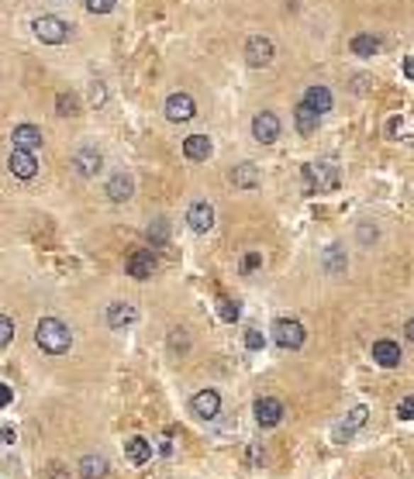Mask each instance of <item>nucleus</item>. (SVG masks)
Returning <instances> with one entry per match:
<instances>
[{"instance_id": "obj_34", "label": "nucleus", "mask_w": 414, "mask_h": 479, "mask_svg": "<svg viewBox=\"0 0 414 479\" xmlns=\"http://www.w3.org/2000/svg\"><path fill=\"white\" fill-rule=\"evenodd\" d=\"M262 345H266V338L259 335L256 328H249V331H245V348H249V352H259Z\"/></svg>"}, {"instance_id": "obj_31", "label": "nucleus", "mask_w": 414, "mask_h": 479, "mask_svg": "<svg viewBox=\"0 0 414 479\" xmlns=\"http://www.w3.org/2000/svg\"><path fill=\"white\" fill-rule=\"evenodd\" d=\"M11 342H14V321L7 314H0V348H7Z\"/></svg>"}, {"instance_id": "obj_20", "label": "nucleus", "mask_w": 414, "mask_h": 479, "mask_svg": "<svg viewBox=\"0 0 414 479\" xmlns=\"http://www.w3.org/2000/svg\"><path fill=\"white\" fill-rule=\"evenodd\" d=\"M366 414H369L366 407H352V410H349V417H345V421L335 427V442H345V438H352V434H356V431L366 425Z\"/></svg>"}, {"instance_id": "obj_10", "label": "nucleus", "mask_w": 414, "mask_h": 479, "mask_svg": "<svg viewBox=\"0 0 414 479\" xmlns=\"http://www.w3.org/2000/svg\"><path fill=\"white\" fill-rule=\"evenodd\" d=\"M7 169H11L18 180H31V176L38 173V159H35V152H28V149H11Z\"/></svg>"}, {"instance_id": "obj_21", "label": "nucleus", "mask_w": 414, "mask_h": 479, "mask_svg": "<svg viewBox=\"0 0 414 479\" xmlns=\"http://www.w3.org/2000/svg\"><path fill=\"white\" fill-rule=\"evenodd\" d=\"M125 455H128L135 466H145L152 458V442L149 438H128L125 442Z\"/></svg>"}, {"instance_id": "obj_8", "label": "nucleus", "mask_w": 414, "mask_h": 479, "mask_svg": "<svg viewBox=\"0 0 414 479\" xmlns=\"http://www.w3.org/2000/svg\"><path fill=\"white\" fill-rule=\"evenodd\" d=\"M273 42L266 38V35H252L249 42H245V62L249 66H256V69H262V66H269L273 62Z\"/></svg>"}, {"instance_id": "obj_28", "label": "nucleus", "mask_w": 414, "mask_h": 479, "mask_svg": "<svg viewBox=\"0 0 414 479\" xmlns=\"http://www.w3.org/2000/svg\"><path fill=\"white\" fill-rule=\"evenodd\" d=\"M145 235H149L152 245H166V241H169V221H166V217H155Z\"/></svg>"}, {"instance_id": "obj_9", "label": "nucleus", "mask_w": 414, "mask_h": 479, "mask_svg": "<svg viewBox=\"0 0 414 479\" xmlns=\"http://www.w3.org/2000/svg\"><path fill=\"white\" fill-rule=\"evenodd\" d=\"M252 410H256L259 427H276L280 421H284V403H280L276 397H259Z\"/></svg>"}, {"instance_id": "obj_18", "label": "nucleus", "mask_w": 414, "mask_h": 479, "mask_svg": "<svg viewBox=\"0 0 414 479\" xmlns=\"http://www.w3.org/2000/svg\"><path fill=\"white\" fill-rule=\"evenodd\" d=\"M131 193H135V180H131L128 173H114V176L107 180V197H111L114 204L131 200Z\"/></svg>"}, {"instance_id": "obj_39", "label": "nucleus", "mask_w": 414, "mask_h": 479, "mask_svg": "<svg viewBox=\"0 0 414 479\" xmlns=\"http://www.w3.org/2000/svg\"><path fill=\"white\" fill-rule=\"evenodd\" d=\"M11 400H14V390H11L7 383H0V407H7Z\"/></svg>"}, {"instance_id": "obj_7", "label": "nucleus", "mask_w": 414, "mask_h": 479, "mask_svg": "<svg viewBox=\"0 0 414 479\" xmlns=\"http://www.w3.org/2000/svg\"><path fill=\"white\" fill-rule=\"evenodd\" d=\"M252 138L262 142V145H273L280 138V117L273 110H259L256 117H252Z\"/></svg>"}, {"instance_id": "obj_19", "label": "nucleus", "mask_w": 414, "mask_h": 479, "mask_svg": "<svg viewBox=\"0 0 414 479\" xmlns=\"http://www.w3.org/2000/svg\"><path fill=\"white\" fill-rule=\"evenodd\" d=\"M11 142H14V149L35 152V149L42 145V128H35V125H18V128L11 132Z\"/></svg>"}, {"instance_id": "obj_5", "label": "nucleus", "mask_w": 414, "mask_h": 479, "mask_svg": "<svg viewBox=\"0 0 414 479\" xmlns=\"http://www.w3.org/2000/svg\"><path fill=\"white\" fill-rule=\"evenodd\" d=\"M166 121H173V125H183V121H190L194 114H197V104H194V97L190 93H169L166 97Z\"/></svg>"}, {"instance_id": "obj_35", "label": "nucleus", "mask_w": 414, "mask_h": 479, "mask_svg": "<svg viewBox=\"0 0 414 479\" xmlns=\"http://www.w3.org/2000/svg\"><path fill=\"white\" fill-rule=\"evenodd\" d=\"M397 417H401V421H411L414 417V397H408V400H401V403H397Z\"/></svg>"}, {"instance_id": "obj_4", "label": "nucleus", "mask_w": 414, "mask_h": 479, "mask_svg": "<svg viewBox=\"0 0 414 479\" xmlns=\"http://www.w3.org/2000/svg\"><path fill=\"white\" fill-rule=\"evenodd\" d=\"M304 338H308V331H304V324L293 318H280L276 324H273V342L280 348H301L304 345Z\"/></svg>"}, {"instance_id": "obj_38", "label": "nucleus", "mask_w": 414, "mask_h": 479, "mask_svg": "<svg viewBox=\"0 0 414 479\" xmlns=\"http://www.w3.org/2000/svg\"><path fill=\"white\" fill-rule=\"evenodd\" d=\"M14 442H18L14 427H0V445H14Z\"/></svg>"}, {"instance_id": "obj_30", "label": "nucleus", "mask_w": 414, "mask_h": 479, "mask_svg": "<svg viewBox=\"0 0 414 479\" xmlns=\"http://www.w3.org/2000/svg\"><path fill=\"white\" fill-rule=\"evenodd\" d=\"M218 314H221V321H238V314H242V307L235 304V300H218Z\"/></svg>"}, {"instance_id": "obj_40", "label": "nucleus", "mask_w": 414, "mask_h": 479, "mask_svg": "<svg viewBox=\"0 0 414 479\" xmlns=\"http://www.w3.org/2000/svg\"><path fill=\"white\" fill-rule=\"evenodd\" d=\"M404 76L414 83V59H404Z\"/></svg>"}, {"instance_id": "obj_22", "label": "nucleus", "mask_w": 414, "mask_h": 479, "mask_svg": "<svg viewBox=\"0 0 414 479\" xmlns=\"http://www.w3.org/2000/svg\"><path fill=\"white\" fill-rule=\"evenodd\" d=\"M293 121H297V132L301 134H314L318 132V125H321V114H314L304 100L297 104V110H293Z\"/></svg>"}, {"instance_id": "obj_27", "label": "nucleus", "mask_w": 414, "mask_h": 479, "mask_svg": "<svg viewBox=\"0 0 414 479\" xmlns=\"http://www.w3.org/2000/svg\"><path fill=\"white\" fill-rule=\"evenodd\" d=\"M55 114H59V117H77L79 114L77 93H59V97H55Z\"/></svg>"}, {"instance_id": "obj_26", "label": "nucleus", "mask_w": 414, "mask_h": 479, "mask_svg": "<svg viewBox=\"0 0 414 479\" xmlns=\"http://www.w3.org/2000/svg\"><path fill=\"white\" fill-rule=\"evenodd\" d=\"M380 52V38H373V35H356L352 38V55H359V59H369V55Z\"/></svg>"}, {"instance_id": "obj_29", "label": "nucleus", "mask_w": 414, "mask_h": 479, "mask_svg": "<svg viewBox=\"0 0 414 479\" xmlns=\"http://www.w3.org/2000/svg\"><path fill=\"white\" fill-rule=\"evenodd\" d=\"M242 462H245L249 469H262V462H266V452H262V445H259V442L245 445V452H242Z\"/></svg>"}, {"instance_id": "obj_24", "label": "nucleus", "mask_w": 414, "mask_h": 479, "mask_svg": "<svg viewBox=\"0 0 414 479\" xmlns=\"http://www.w3.org/2000/svg\"><path fill=\"white\" fill-rule=\"evenodd\" d=\"M232 183H235V187H242V190L259 187V169H256V162H242V166H235V169H232Z\"/></svg>"}, {"instance_id": "obj_1", "label": "nucleus", "mask_w": 414, "mask_h": 479, "mask_svg": "<svg viewBox=\"0 0 414 479\" xmlns=\"http://www.w3.org/2000/svg\"><path fill=\"white\" fill-rule=\"evenodd\" d=\"M35 345L42 348V352H49V355H66L69 345H73V331H69L66 321L42 318L35 324Z\"/></svg>"}, {"instance_id": "obj_2", "label": "nucleus", "mask_w": 414, "mask_h": 479, "mask_svg": "<svg viewBox=\"0 0 414 479\" xmlns=\"http://www.w3.org/2000/svg\"><path fill=\"white\" fill-rule=\"evenodd\" d=\"M338 187V166L335 162H310L304 166V193H325Z\"/></svg>"}, {"instance_id": "obj_14", "label": "nucleus", "mask_w": 414, "mask_h": 479, "mask_svg": "<svg viewBox=\"0 0 414 479\" xmlns=\"http://www.w3.org/2000/svg\"><path fill=\"white\" fill-rule=\"evenodd\" d=\"M373 362H376V366H384V369L401 366V345H397V342H390V338L373 342Z\"/></svg>"}, {"instance_id": "obj_3", "label": "nucleus", "mask_w": 414, "mask_h": 479, "mask_svg": "<svg viewBox=\"0 0 414 479\" xmlns=\"http://www.w3.org/2000/svg\"><path fill=\"white\" fill-rule=\"evenodd\" d=\"M31 28H35V38L45 42V45H62V42H69V25H66L62 18H55V14L35 18Z\"/></svg>"}, {"instance_id": "obj_23", "label": "nucleus", "mask_w": 414, "mask_h": 479, "mask_svg": "<svg viewBox=\"0 0 414 479\" xmlns=\"http://www.w3.org/2000/svg\"><path fill=\"white\" fill-rule=\"evenodd\" d=\"M345 269H349L345 248H342V245H328V248H325V272H328V276H342Z\"/></svg>"}, {"instance_id": "obj_25", "label": "nucleus", "mask_w": 414, "mask_h": 479, "mask_svg": "<svg viewBox=\"0 0 414 479\" xmlns=\"http://www.w3.org/2000/svg\"><path fill=\"white\" fill-rule=\"evenodd\" d=\"M79 476L103 479L107 476V458H103V455H83V458H79Z\"/></svg>"}, {"instance_id": "obj_16", "label": "nucleus", "mask_w": 414, "mask_h": 479, "mask_svg": "<svg viewBox=\"0 0 414 479\" xmlns=\"http://www.w3.org/2000/svg\"><path fill=\"white\" fill-rule=\"evenodd\" d=\"M155 272V255L149 248H142V252H131L128 255V276L131 279H149Z\"/></svg>"}, {"instance_id": "obj_13", "label": "nucleus", "mask_w": 414, "mask_h": 479, "mask_svg": "<svg viewBox=\"0 0 414 479\" xmlns=\"http://www.w3.org/2000/svg\"><path fill=\"white\" fill-rule=\"evenodd\" d=\"M138 321V311H135V304H125V300H118V304H111L107 307V328L111 331H125L128 324Z\"/></svg>"}, {"instance_id": "obj_6", "label": "nucleus", "mask_w": 414, "mask_h": 479, "mask_svg": "<svg viewBox=\"0 0 414 479\" xmlns=\"http://www.w3.org/2000/svg\"><path fill=\"white\" fill-rule=\"evenodd\" d=\"M73 166H77V173L83 180H90V176H97L103 166V156L97 145H79L77 152H73Z\"/></svg>"}, {"instance_id": "obj_11", "label": "nucleus", "mask_w": 414, "mask_h": 479, "mask_svg": "<svg viewBox=\"0 0 414 479\" xmlns=\"http://www.w3.org/2000/svg\"><path fill=\"white\" fill-rule=\"evenodd\" d=\"M190 410H194L201 421H214V417H218V410H221V397H218V390H201V393H194Z\"/></svg>"}, {"instance_id": "obj_15", "label": "nucleus", "mask_w": 414, "mask_h": 479, "mask_svg": "<svg viewBox=\"0 0 414 479\" xmlns=\"http://www.w3.org/2000/svg\"><path fill=\"white\" fill-rule=\"evenodd\" d=\"M211 152H214V145H211L207 134H190V138H183V156L190 162H207Z\"/></svg>"}, {"instance_id": "obj_37", "label": "nucleus", "mask_w": 414, "mask_h": 479, "mask_svg": "<svg viewBox=\"0 0 414 479\" xmlns=\"http://www.w3.org/2000/svg\"><path fill=\"white\" fill-rule=\"evenodd\" d=\"M90 100H94V104H103V100H107V93H103V86L97 80H94V86H90Z\"/></svg>"}, {"instance_id": "obj_41", "label": "nucleus", "mask_w": 414, "mask_h": 479, "mask_svg": "<svg viewBox=\"0 0 414 479\" xmlns=\"http://www.w3.org/2000/svg\"><path fill=\"white\" fill-rule=\"evenodd\" d=\"M404 331H408V338H411V342H414V318L408 321V324H404Z\"/></svg>"}, {"instance_id": "obj_36", "label": "nucleus", "mask_w": 414, "mask_h": 479, "mask_svg": "<svg viewBox=\"0 0 414 479\" xmlns=\"http://www.w3.org/2000/svg\"><path fill=\"white\" fill-rule=\"evenodd\" d=\"M359 241H362V245L376 241V228H369V224H359Z\"/></svg>"}, {"instance_id": "obj_17", "label": "nucleus", "mask_w": 414, "mask_h": 479, "mask_svg": "<svg viewBox=\"0 0 414 479\" xmlns=\"http://www.w3.org/2000/svg\"><path fill=\"white\" fill-rule=\"evenodd\" d=\"M304 104L314 110V114H328L332 110V90L325 86V83H314L304 90Z\"/></svg>"}, {"instance_id": "obj_32", "label": "nucleus", "mask_w": 414, "mask_h": 479, "mask_svg": "<svg viewBox=\"0 0 414 479\" xmlns=\"http://www.w3.org/2000/svg\"><path fill=\"white\" fill-rule=\"evenodd\" d=\"M118 7V0H86V11L90 14H111Z\"/></svg>"}, {"instance_id": "obj_33", "label": "nucleus", "mask_w": 414, "mask_h": 479, "mask_svg": "<svg viewBox=\"0 0 414 479\" xmlns=\"http://www.w3.org/2000/svg\"><path fill=\"white\" fill-rule=\"evenodd\" d=\"M259 266H262V255L259 252H245L242 255V272H256Z\"/></svg>"}, {"instance_id": "obj_12", "label": "nucleus", "mask_w": 414, "mask_h": 479, "mask_svg": "<svg viewBox=\"0 0 414 479\" xmlns=\"http://www.w3.org/2000/svg\"><path fill=\"white\" fill-rule=\"evenodd\" d=\"M186 224H190L197 235L211 231V228H214V207H211L207 200H194L190 211H186Z\"/></svg>"}]
</instances>
